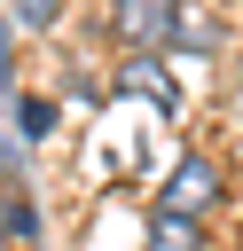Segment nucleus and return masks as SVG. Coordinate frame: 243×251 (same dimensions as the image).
<instances>
[{
	"mask_svg": "<svg viewBox=\"0 0 243 251\" xmlns=\"http://www.w3.org/2000/svg\"><path fill=\"white\" fill-rule=\"evenodd\" d=\"M110 31L141 55H157L180 39V0H110Z\"/></svg>",
	"mask_w": 243,
	"mask_h": 251,
	"instance_id": "nucleus-1",
	"label": "nucleus"
},
{
	"mask_svg": "<svg viewBox=\"0 0 243 251\" xmlns=\"http://www.w3.org/2000/svg\"><path fill=\"white\" fill-rule=\"evenodd\" d=\"M47 118H55V102H31L24 94V133H47Z\"/></svg>",
	"mask_w": 243,
	"mask_h": 251,
	"instance_id": "nucleus-5",
	"label": "nucleus"
},
{
	"mask_svg": "<svg viewBox=\"0 0 243 251\" xmlns=\"http://www.w3.org/2000/svg\"><path fill=\"white\" fill-rule=\"evenodd\" d=\"M118 86H125V94H149V102H172V78H165L157 63H125Z\"/></svg>",
	"mask_w": 243,
	"mask_h": 251,
	"instance_id": "nucleus-3",
	"label": "nucleus"
},
{
	"mask_svg": "<svg viewBox=\"0 0 243 251\" xmlns=\"http://www.w3.org/2000/svg\"><path fill=\"white\" fill-rule=\"evenodd\" d=\"M212 196H219V165H212V157H180V165H172V180L157 188V204H165L172 220H196Z\"/></svg>",
	"mask_w": 243,
	"mask_h": 251,
	"instance_id": "nucleus-2",
	"label": "nucleus"
},
{
	"mask_svg": "<svg viewBox=\"0 0 243 251\" xmlns=\"http://www.w3.org/2000/svg\"><path fill=\"white\" fill-rule=\"evenodd\" d=\"M16 16L24 24H55V0H16Z\"/></svg>",
	"mask_w": 243,
	"mask_h": 251,
	"instance_id": "nucleus-6",
	"label": "nucleus"
},
{
	"mask_svg": "<svg viewBox=\"0 0 243 251\" xmlns=\"http://www.w3.org/2000/svg\"><path fill=\"white\" fill-rule=\"evenodd\" d=\"M149 251H204V235H196V220H157V235H149Z\"/></svg>",
	"mask_w": 243,
	"mask_h": 251,
	"instance_id": "nucleus-4",
	"label": "nucleus"
}]
</instances>
